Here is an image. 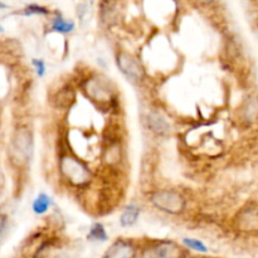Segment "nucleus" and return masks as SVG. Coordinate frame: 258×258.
Here are the masks:
<instances>
[{"instance_id":"nucleus-1","label":"nucleus","mask_w":258,"mask_h":258,"mask_svg":"<svg viewBox=\"0 0 258 258\" xmlns=\"http://www.w3.org/2000/svg\"><path fill=\"white\" fill-rule=\"evenodd\" d=\"M60 175L72 186L82 188L92 180V171L87 164L72 154H64L59 158L58 163Z\"/></svg>"},{"instance_id":"nucleus-2","label":"nucleus","mask_w":258,"mask_h":258,"mask_svg":"<svg viewBox=\"0 0 258 258\" xmlns=\"http://www.w3.org/2000/svg\"><path fill=\"white\" fill-rule=\"evenodd\" d=\"M150 203L155 209L170 216H180L186 209V199L181 193L163 189L151 193Z\"/></svg>"},{"instance_id":"nucleus-3","label":"nucleus","mask_w":258,"mask_h":258,"mask_svg":"<svg viewBox=\"0 0 258 258\" xmlns=\"http://www.w3.org/2000/svg\"><path fill=\"white\" fill-rule=\"evenodd\" d=\"M33 154V135L27 127H19L12 140L13 159L20 164L29 161Z\"/></svg>"},{"instance_id":"nucleus-4","label":"nucleus","mask_w":258,"mask_h":258,"mask_svg":"<svg viewBox=\"0 0 258 258\" xmlns=\"http://www.w3.org/2000/svg\"><path fill=\"white\" fill-rule=\"evenodd\" d=\"M116 63H117L118 70L127 80L133 81V82H141L144 80L145 72H144L140 62L133 54L125 52V50H118L116 54Z\"/></svg>"},{"instance_id":"nucleus-5","label":"nucleus","mask_w":258,"mask_h":258,"mask_svg":"<svg viewBox=\"0 0 258 258\" xmlns=\"http://www.w3.org/2000/svg\"><path fill=\"white\" fill-rule=\"evenodd\" d=\"M86 92L93 101L97 102H108L112 98V90L105 78L96 76L86 82Z\"/></svg>"},{"instance_id":"nucleus-6","label":"nucleus","mask_w":258,"mask_h":258,"mask_svg":"<svg viewBox=\"0 0 258 258\" xmlns=\"http://www.w3.org/2000/svg\"><path fill=\"white\" fill-rule=\"evenodd\" d=\"M138 247L130 239L118 238L110 244L102 258H136Z\"/></svg>"},{"instance_id":"nucleus-7","label":"nucleus","mask_w":258,"mask_h":258,"mask_svg":"<svg viewBox=\"0 0 258 258\" xmlns=\"http://www.w3.org/2000/svg\"><path fill=\"white\" fill-rule=\"evenodd\" d=\"M184 249L173 241H160L154 246V253L158 258H181Z\"/></svg>"},{"instance_id":"nucleus-8","label":"nucleus","mask_w":258,"mask_h":258,"mask_svg":"<svg viewBox=\"0 0 258 258\" xmlns=\"http://www.w3.org/2000/svg\"><path fill=\"white\" fill-rule=\"evenodd\" d=\"M146 123H148L149 130L153 131L154 134H158V135H164V134L169 133V130H170V125L166 121V118L161 113L156 112V111H151V112L148 113Z\"/></svg>"},{"instance_id":"nucleus-9","label":"nucleus","mask_w":258,"mask_h":258,"mask_svg":"<svg viewBox=\"0 0 258 258\" xmlns=\"http://www.w3.org/2000/svg\"><path fill=\"white\" fill-rule=\"evenodd\" d=\"M141 208L136 203H130L125 207L120 216V226L122 228H128L138 223L140 218Z\"/></svg>"},{"instance_id":"nucleus-10","label":"nucleus","mask_w":258,"mask_h":258,"mask_svg":"<svg viewBox=\"0 0 258 258\" xmlns=\"http://www.w3.org/2000/svg\"><path fill=\"white\" fill-rule=\"evenodd\" d=\"M76 24L73 20L67 19L63 17L60 13H57L55 17L53 18L52 23H50V29L53 32L60 33V34H67V33H72L75 30Z\"/></svg>"},{"instance_id":"nucleus-11","label":"nucleus","mask_w":258,"mask_h":258,"mask_svg":"<svg viewBox=\"0 0 258 258\" xmlns=\"http://www.w3.org/2000/svg\"><path fill=\"white\" fill-rule=\"evenodd\" d=\"M52 204H53V201L48 194L39 193L37 196V198L34 199V202H33V206H32L33 212H34L37 216H43V214H45L48 211H49Z\"/></svg>"},{"instance_id":"nucleus-12","label":"nucleus","mask_w":258,"mask_h":258,"mask_svg":"<svg viewBox=\"0 0 258 258\" xmlns=\"http://www.w3.org/2000/svg\"><path fill=\"white\" fill-rule=\"evenodd\" d=\"M239 226L243 231H257L258 229V213L254 211L246 212L242 214L241 221H239Z\"/></svg>"},{"instance_id":"nucleus-13","label":"nucleus","mask_w":258,"mask_h":258,"mask_svg":"<svg viewBox=\"0 0 258 258\" xmlns=\"http://www.w3.org/2000/svg\"><path fill=\"white\" fill-rule=\"evenodd\" d=\"M243 117L248 122H253L258 118V98L257 97H249L248 100L244 102L243 105Z\"/></svg>"},{"instance_id":"nucleus-14","label":"nucleus","mask_w":258,"mask_h":258,"mask_svg":"<svg viewBox=\"0 0 258 258\" xmlns=\"http://www.w3.org/2000/svg\"><path fill=\"white\" fill-rule=\"evenodd\" d=\"M87 239L88 241H92V242H106L108 239L107 236V232H106L105 226L100 222L97 223H93L91 226L90 231H88L87 234Z\"/></svg>"},{"instance_id":"nucleus-15","label":"nucleus","mask_w":258,"mask_h":258,"mask_svg":"<svg viewBox=\"0 0 258 258\" xmlns=\"http://www.w3.org/2000/svg\"><path fill=\"white\" fill-rule=\"evenodd\" d=\"M183 246L186 247L190 251H196L198 253H207L208 252V247L204 244L203 241L201 239H197V238H191V237H185L183 238Z\"/></svg>"},{"instance_id":"nucleus-16","label":"nucleus","mask_w":258,"mask_h":258,"mask_svg":"<svg viewBox=\"0 0 258 258\" xmlns=\"http://www.w3.org/2000/svg\"><path fill=\"white\" fill-rule=\"evenodd\" d=\"M121 159V148L118 144H111L105 151V161L108 165L117 164Z\"/></svg>"},{"instance_id":"nucleus-17","label":"nucleus","mask_w":258,"mask_h":258,"mask_svg":"<svg viewBox=\"0 0 258 258\" xmlns=\"http://www.w3.org/2000/svg\"><path fill=\"white\" fill-rule=\"evenodd\" d=\"M25 14L32 15V14H38V15H48L50 14V10L47 9L45 7H42V5L37 4H30L25 8Z\"/></svg>"},{"instance_id":"nucleus-18","label":"nucleus","mask_w":258,"mask_h":258,"mask_svg":"<svg viewBox=\"0 0 258 258\" xmlns=\"http://www.w3.org/2000/svg\"><path fill=\"white\" fill-rule=\"evenodd\" d=\"M32 63H33V66H34L35 72H37L38 77H43V76L45 75V70H47V68H45L44 60L37 59V58H34V59L32 60Z\"/></svg>"},{"instance_id":"nucleus-19","label":"nucleus","mask_w":258,"mask_h":258,"mask_svg":"<svg viewBox=\"0 0 258 258\" xmlns=\"http://www.w3.org/2000/svg\"><path fill=\"white\" fill-rule=\"evenodd\" d=\"M5 224H7V217L0 214V233H2L3 229L5 228Z\"/></svg>"},{"instance_id":"nucleus-20","label":"nucleus","mask_w":258,"mask_h":258,"mask_svg":"<svg viewBox=\"0 0 258 258\" xmlns=\"http://www.w3.org/2000/svg\"><path fill=\"white\" fill-rule=\"evenodd\" d=\"M5 7H7V5L3 4V3H0V8H5Z\"/></svg>"}]
</instances>
